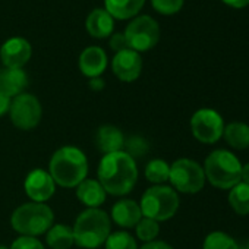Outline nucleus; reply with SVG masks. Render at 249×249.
Masks as SVG:
<instances>
[{
	"instance_id": "nucleus-19",
	"label": "nucleus",
	"mask_w": 249,
	"mask_h": 249,
	"mask_svg": "<svg viewBox=\"0 0 249 249\" xmlns=\"http://www.w3.org/2000/svg\"><path fill=\"white\" fill-rule=\"evenodd\" d=\"M114 21L106 9H94L87 18V31L94 38H106L113 33Z\"/></svg>"
},
{
	"instance_id": "nucleus-10",
	"label": "nucleus",
	"mask_w": 249,
	"mask_h": 249,
	"mask_svg": "<svg viewBox=\"0 0 249 249\" xmlns=\"http://www.w3.org/2000/svg\"><path fill=\"white\" fill-rule=\"evenodd\" d=\"M43 108L38 98L33 94L22 92L12 98L9 107V117L14 126L21 131H31L40 123Z\"/></svg>"
},
{
	"instance_id": "nucleus-23",
	"label": "nucleus",
	"mask_w": 249,
	"mask_h": 249,
	"mask_svg": "<svg viewBox=\"0 0 249 249\" xmlns=\"http://www.w3.org/2000/svg\"><path fill=\"white\" fill-rule=\"evenodd\" d=\"M229 205L237 215H249V185L239 182L229 189Z\"/></svg>"
},
{
	"instance_id": "nucleus-15",
	"label": "nucleus",
	"mask_w": 249,
	"mask_h": 249,
	"mask_svg": "<svg viewBox=\"0 0 249 249\" xmlns=\"http://www.w3.org/2000/svg\"><path fill=\"white\" fill-rule=\"evenodd\" d=\"M107 68V54L101 47L91 46L79 56V71L89 79L98 78Z\"/></svg>"
},
{
	"instance_id": "nucleus-6",
	"label": "nucleus",
	"mask_w": 249,
	"mask_h": 249,
	"mask_svg": "<svg viewBox=\"0 0 249 249\" xmlns=\"http://www.w3.org/2000/svg\"><path fill=\"white\" fill-rule=\"evenodd\" d=\"M180 205L178 192L167 185H154L148 188L141 198L140 207L142 217L156 221H166L175 217Z\"/></svg>"
},
{
	"instance_id": "nucleus-30",
	"label": "nucleus",
	"mask_w": 249,
	"mask_h": 249,
	"mask_svg": "<svg viewBox=\"0 0 249 249\" xmlns=\"http://www.w3.org/2000/svg\"><path fill=\"white\" fill-rule=\"evenodd\" d=\"M9 249H46L44 245L33 236H19L15 239Z\"/></svg>"
},
{
	"instance_id": "nucleus-38",
	"label": "nucleus",
	"mask_w": 249,
	"mask_h": 249,
	"mask_svg": "<svg viewBox=\"0 0 249 249\" xmlns=\"http://www.w3.org/2000/svg\"><path fill=\"white\" fill-rule=\"evenodd\" d=\"M0 249H9L8 246H5V245H0Z\"/></svg>"
},
{
	"instance_id": "nucleus-18",
	"label": "nucleus",
	"mask_w": 249,
	"mask_h": 249,
	"mask_svg": "<svg viewBox=\"0 0 249 249\" xmlns=\"http://www.w3.org/2000/svg\"><path fill=\"white\" fill-rule=\"evenodd\" d=\"M106 191L95 179H85L76 186V198L88 208H98L106 201Z\"/></svg>"
},
{
	"instance_id": "nucleus-9",
	"label": "nucleus",
	"mask_w": 249,
	"mask_h": 249,
	"mask_svg": "<svg viewBox=\"0 0 249 249\" xmlns=\"http://www.w3.org/2000/svg\"><path fill=\"white\" fill-rule=\"evenodd\" d=\"M224 120L214 108H199L191 117V132L201 144H215L223 138Z\"/></svg>"
},
{
	"instance_id": "nucleus-36",
	"label": "nucleus",
	"mask_w": 249,
	"mask_h": 249,
	"mask_svg": "<svg viewBox=\"0 0 249 249\" xmlns=\"http://www.w3.org/2000/svg\"><path fill=\"white\" fill-rule=\"evenodd\" d=\"M240 182L249 185V163L242 166V172H240Z\"/></svg>"
},
{
	"instance_id": "nucleus-8",
	"label": "nucleus",
	"mask_w": 249,
	"mask_h": 249,
	"mask_svg": "<svg viewBox=\"0 0 249 249\" xmlns=\"http://www.w3.org/2000/svg\"><path fill=\"white\" fill-rule=\"evenodd\" d=\"M128 47L134 52H147L151 50L160 40V27L148 15H142L131 21L124 30Z\"/></svg>"
},
{
	"instance_id": "nucleus-34",
	"label": "nucleus",
	"mask_w": 249,
	"mask_h": 249,
	"mask_svg": "<svg viewBox=\"0 0 249 249\" xmlns=\"http://www.w3.org/2000/svg\"><path fill=\"white\" fill-rule=\"evenodd\" d=\"M223 2L234 9H242L249 5V0H223Z\"/></svg>"
},
{
	"instance_id": "nucleus-24",
	"label": "nucleus",
	"mask_w": 249,
	"mask_h": 249,
	"mask_svg": "<svg viewBox=\"0 0 249 249\" xmlns=\"http://www.w3.org/2000/svg\"><path fill=\"white\" fill-rule=\"evenodd\" d=\"M144 175L148 182H151L154 185H164L169 180L170 164L161 159H154V160L148 161V164L145 166Z\"/></svg>"
},
{
	"instance_id": "nucleus-7",
	"label": "nucleus",
	"mask_w": 249,
	"mask_h": 249,
	"mask_svg": "<svg viewBox=\"0 0 249 249\" xmlns=\"http://www.w3.org/2000/svg\"><path fill=\"white\" fill-rule=\"evenodd\" d=\"M169 180L176 192L198 194L205 186V173L202 166L191 159H179L170 164Z\"/></svg>"
},
{
	"instance_id": "nucleus-13",
	"label": "nucleus",
	"mask_w": 249,
	"mask_h": 249,
	"mask_svg": "<svg viewBox=\"0 0 249 249\" xmlns=\"http://www.w3.org/2000/svg\"><path fill=\"white\" fill-rule=\"evenodd\" d=\"M31 44L22 37H14L3 43L0 47V59L5 68L22 69L31 59Z\"/></svg>"
},
{
	"instance_id": "nucleus-28",
	"label": "nucleus",
	"mask_w": 249,
	"mask_h": 249,
	"mask_svg": "<svg viewBox=\"0 0 249 249\" xmlns=\"http://www.w3.org/2000/svg\"><path fill=\"white\" fill-rule=\"evenodd\" d=\"M137 230V236L140 240L142 242H153L157 239L159 233H160V224L156 220H151L148 217H142L138 224L135 226Z\"/></svg>"
},
{
	"instance_id": "nucleus-31",
	"label": "nucleus",
	"mask_w": 249,
	"mask_h": 249,
	"mask_svg": "<svg viewBox=\"0 0 249 249\" xmlns=\"http://www.w3.org/2000/svg\"><path fill=\"white\" fill-rule=\"evenodd\" d=\"M110 47H111V50L114 53H119V52H123V50L129 49L128 43H126V38H124V34H122V33L113 34L111 38H110Z\"/></svg>"
},
{
	"instance_id": "nucleus-2",
	"label": "nucleus",
	"mask_w": 249,
	"mask_h": 249,
	"mask_svg": "<svg viewBox=\"0 0 249 249\" xmlns=\"http://www.w3.org/2000/svg\"><path fill=\"white\" fill-rule=\"evenodd\" d=\"M49 173L62 188H76L88 175V160L76 147H62L54 151L49 163Z\"/></svg>"
},
{
	"instance_id": "nucleus-5",
	"label": "nucleus",
	"mask_w": 249,
	"mask_h": 249,
	"mask_svg": "<svg viewBox=\"0 0 249 249\" xmlns=\"http://www.w3.org/2000/svg\"><path fill=\"white\" fill-rule=\"evenodd\" d=\"M54 224L53 210L46 202H25L11 215V226L22 236L46 234Z\"/></svg>"
},
{
	"instance_id": "nucleus-17",
	"label": "nucleus",
	"mask_w": 249,
	"mask_h": 249,
	"mask_svg": "<svg viewBox=\"0 0 249 249\" xmlns=\"http://www.w3.org/2000/svg\"><path fill=\"white\" fill-rule=\"evenodd\" d=\"M27 85L28 76L22 69H0V92L2 94L8 95L9 98H15L17 95L24 92Z\"/></svg>"
},
{
	"instance_id": "nucleus-21",
	"label": "nucleus",
	"mask_w": 249,
	"mask_h": 249,
	"mask_svg": "<svg viewBox=\"0 0 249 249\" xmlns=\"http://www.w3.org/2000/svg\"><path fill=\"white\" fill-rule=\"evenodd\" d=\"M223 138L233 150L249 148V124L243 122H230L224 124Z\"/></svg>"
},
{
	"instance_id": "nucleus-16",
	"label": "nucleus",
	"mask_w": 249,
	"mask_h": 249,
	"mask_svg": "<svg viewBox=\"0 0 249 249\" xmlns=\"http://www.w3.org/2000/svg\"><path fill=\"white\" fill-rule=\"evenodd\" d=\"M123 142H124L123 132L119 128L113 126V124H103L95 134V147L104 156L122 151Z\"/></svg>"
},
{
	"instance_id": "nucleus-27",
	"label": "nucleus",
	"mask_w": 249,
	"mask_h": 249,
	"mask_svg": "<svg viewBox=\"0 0 249 249\" xmlns=\"http://www.w3.org/2000/svg\"><path fill=\"white\" fill-rule=\"evenodd\" d=\"M104 249H138L135 237L128 231L110 233L104 242Z\"/></svg>"
},
{
	"instance_id": "nucleus-4",
	"label": "nucleus",
	"mask_w": 249,
	"mask_h": 249,
	"mask_svg": "<svg viewBox=\"0 0 249 249\" xmlns=\"http://www.w3.org/2000/svg\"><path fill=\"white\" fill-rule=\"evenodd\" d=\"M205 180L217 189H231L240 182L242 164L239 159L229 150H214L204 161Z\"/></svg>"
},
{
	"instance_id": "nucleus-3",
	"label": "nucleus",
	"mask_w": 249,
	"mask_h": 249,
	"mask_svg": "<svg viewBox=\"0 0 249 249\" xmlns=\"http://www.w3.org/2000/svg\"><path fill=\"white\" fill-rule=\"evenodd\" d=\"M110 229L111 221L104 210L87 208L76 217L72 227L75 245L84 249H97L107 240Z\"/></svg>"
},
{
	"instance_id": "nucleus-11",
	"label": "nucleus",
	"mask_w": 249,
	"mask_h": 249,
	"mask_svg": "<svg viewBox=\"0 0 249 249\" xmlns=\"http://www.w3.org/2000/svg\"><path fill=\"white\" fill-rule=\"evenodd\" d=\"M24 188L27 196L33 202H46L54 195L56 183L47 170L36 169L25 178Z\"/></svg>"
},
{
	"instance_id": "nucleus-1",
	"label": "nucleus",
	"mask_w": 249,
	"mask_h": 249,
	"mask_svg": "<svg viewBox=\"0 0 249 249\" xmlns=\"http://www.w3.org/2000/svg\"><path fill=\"white\" fill-rule=\"evenodd\" d=\"M97 176L106 194L122 196L135 188L138 182V166L124 151H117L103 156Z\"/></svg>"
},
{
	"instance_id": "nucleus-12",
	"label": "nucleus",
	"mask_w": 249,
	"mask_h": 249,
	"mask_svg": "<svg viewBox=\"0 0 249 249\" xmlns=\"http://www.w3.org/2000/svg\"><path fill=\"white\" fill-rule=\"evenodd\" d=\"M111 69L116 78L123 82H132L140 78L142 72V59L138 52L126 49L114 54Z\"/></svg>"
},
{
	"instance_id": "nucleus-22",
	"label": "nucleus",
	"mask_w": 249,
	"mask_h": 249,
	"mask_svg": "<svg viewBox=\"0 0 249 249\" xmlns=\"http://www.w3.org/2000/svg\"><path fill=\"white\" fill-rule=\"evenodd\" d=\"M46 243L50 249H71L75 245L73 230L68 224H53L46 233Z\"/></svg>"
},
{
	"instance_id": "nucleus-29",
	"label": "nucleus",
	"mask_w": 249,
	"mask_h": 249,
	"mask_svg": "<svg viewBox=\"0 0 249 249\" xmlns=\"http://www.w3.org/2000/svg\"><path fill=\"white\" fill-rule=\"evenodd\" d=\"M151 5L161 15H173L182 9L183 0H151Z\"/></svg>"
},
{
	"instance_id": "nucleus-14",
	"label": "nucleus",
	"mask_w": 249,
	"mask_h": 249,
	"mask_svg": "<svg viewBox=\"0 0 249 249\" xmlns=\"http://www.w3.org/2000/svg\"><path fill=\"white\" fill-rule=\"evenodd\" d=\"M111 218L117 226L123 229H132L142 218V211L137 201L123 198L114 202L111 207Z\"/></svg>"
},
{
	"instance_id": "nucleus-33",
	"label": "nucleus",
	"mask_w": 249,
	"mask_h": 249,
	"mask_svg": "<svg viewBox=\"0 0 249 249\" xmlns=\"http://www.w3.org/2000/svg\"><path fill=\"white\" fill-rule=\"evenodd\" d=\"M11 101H12V98H9L8 95H5V94L0 92V117L5 116L6 113H9Z\"/></svg>"
},
{
	"instance_id": "nucleus-25",
	"label": "nucleus",
	"mask_w": 249,
	"mask_h": 249,
	"mask_svg": "<svg viewBox=\"0 0 249 249\" xmlns=\"http://www.w3.org/2000/svg\"><path fill=\"white\" fill-rule=\"evenodd\" d=\"M202 249H240V246L229 233L215 230L205 236Z\"/></svg>"
},
{
	"instance_id": "nucleus-32",
	"label": "nucleus",
	"mask_w": 249,
	"mask_h": 249,
	"mask_svg": "<svg viewBox=\"0 0 249 249\" xmlns=\"http://www.w3.org/2000/svg\"><path fill=\"white\" fill-rule=\"evenodd\" d=\"M138 249H173L172 248V245H169L167 242H164V240H153V242H147V243H144L141 248H138Z\"/></svg>"
},
{
	"instance_id": "nucleus-20",
	"label": "nucleus",
	"mask_w": 249,
	"mask_h": 249,
	"mask_svg": "<svg viewBox=\"0 0 249 249\" xmlns=\"http://www.w3.org/2000/svg\"><path fill=\"white\" fill-rule=\"evenodd\" d=\"M145 0H104V8L114 19H129L142 9Z\"/></svg>"
},
{
	"instance_id": "nucleus-35",
	"label": "nucleus",
	"mask_w": 249,
	"mask_h": 249,
	"mask_svg": "<svg viewBox=\"0 0 249 249\" xmlns=\"http://www.w3.org/2000/svg\"><path fill=\"white\" fill-rule=\"evenodd\" d=\"M89 88L94 89V91H100L104 88V81L98 76V78H92L89 79Z\"/></svg>"
},
{
	"instance_id": "nucleus-37",
	"label": "nucleus",
	"mask_w": 249,
	"mask_h": 249,
	"mask_svg": "<svg viewBox=\"0 0 249 249\" xmlns=\"http://www.w3.org/2000/svg\"><path fill=\"white\" fill-rule=\"evenodd\" d=\"M245 249H249V239L246 240V245H245Z\"/></svg>"
},
{
	"instance_id": "nucleus-26",
	"label": "nucleus",
	"mask_w": 249,
	"mask_h": 249,
	"mask_svg": "<svg viewBox=\"0 0 249 249\" xmlns=\"http://www.w3.org/2000/svg\"><path fill=\"white\" fill-rule=\"evenodd\" d=\"M122 151H124L131 159H134L137 161L138 159H144L150 153V142L141 135L124 137Z\"/></svg>"
}]
</instances>
